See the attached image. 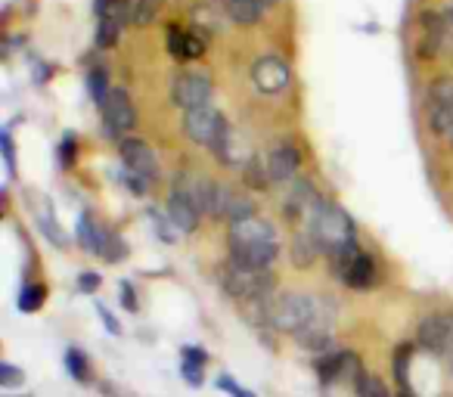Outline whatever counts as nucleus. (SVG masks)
I'll return each mask as SVG.
<instances>
[{"instance_id": "obj_42", "label": "nucleus", "mask_w": 453, "mask_h": 397, "mask_svg": "<svg viewBox=\"0 0 453 397\" xmlns=\"http://www.w3.org/2000/svg\"><path fill=\"white\" fill-rule=\"evenodd\" d=\"M447 366H450V372H453V341H450V347H447Z\"/></svg>"}, {"instance_id": "obj_8", "label": "nucleus", "mask_w": 453, "mask_h": 397, "mask_svg": "<svg viewBox=\"0 0 453 397\" xmlns=\"http://www.w3.org/2000/svg\"><path fill=\"white\" fill-rule=\"evenodd\" d=\"M208 215L211 218H224V221L236 224V221H246V218H255V202L249 195L236 193L234 187H226V183H214L211 187V202H208Z\"/></svg>"}, {"instance_id": "obj_39", "label": "nucleus", "mask_w": 453, "mask_h": 397, "mask_svg": "<svg viewBox=\"0 0 453 397\" xmlns=\"http://www.w3.org/2000/svg\"><path fill=\"white\" fill-rule=\"evenodd\" d=\"M96 310H100V317H103V323H106V329H109V332H112V335H119V332H121V326H119V323H115V317L109 314V310L103 308V304H96Z\"/></svg>"}, {"instance_id": "obj_6", "label": "nucleus", "mask_w": 453, "mask_h": 397, "mask_svg": "<svg viewBox=\"0 0 453 397\" xmlns=\"http://www.w3.org/2000/svg\"><path fill=\"white\" fill-rule=\"evenodd\" d=\"M226 127H230V125L224 121V115H220L218 109H211V106L189 109V112L183 115V134H187L196 146H208V149H214V146H218V140L224 137Z\"/></svg>"}, {"instance_id": "obj_12", "label": "nucleus", "mask_w": 453, "mask_h": 397, "mask_svg": "<svg viewBox=\"0 0 453 397\" xmlns=\"http://www.w3.org/2000/svg\"><path fill=\"white\" fill-rule=\"evenodd\" d=\"M289 78H292L289 65H286V59L277 57V53H267V57L255 59L252 81H255V88H258L261 94H280V90L289 84Z\"/></svg>"}, {"instance_id": "obj_2", "label": "nucleus", "mask_w": 453, "mask_h": 397, "mask_svg": "<svg viewBox=\"0 0 453 397\" xmlns=\"http://www.w3.org/2000/svg\"><path fill=\"white\" fill-rule=\"evenodd\" d=\"M220 286L226 289V295L240 298V302H267V295L273 292L277 279L267 267L246 264L240 258H230L218 267Z\"/></svg>"}, {"instance_id": "obj_34", "label": "nucleus", "mask_w": 453, "mask_h": 397, "mask_svg": "<svg viewBox=\"0 0 453 397\" xmlns=\"http://www.w3.org/2000/svg\"><path fill=\"white\" fill-rule=\"evenodd\" d=\"M0 146H4V162H7V174H13V171H16V146H13V137H10V131L0 134Z\"/></svg>"}, {"instance_id": "obj_24", "label": "nucleus", "mask_w": 453, "mask_h": 397, "mask_svg": "<svg viewBox=\"0 0 453 397\" xmlns=\"http://www.w3.org/2000/svg\"><path fill=\"white\" fill-rule=\"evenodd\" d=\"M351 363V354L345 351H326V357L317 363V372H320L323 382H333V378H339L342 372H345V366Z\"/></svg>"}, {"instance_id": "obj_43", "label": "nucleus", "mask_w": 453, "mask_h": 397, "mask_svg": "<svg viewBox=\"0 0 453 397\" xmlns=\"http://www.w3.org/2000/svg\"><path fill=\"white\" fill-rule=\"evenodd\" d=\"M258 4H261V7H265V10H267V7H277L280 0H258Z\"/></svg>"}, {"instance_id": "obj_40", "label": "nucleus", "mask_w": 453, "mask_h": 397, "mask_svg": "<svg viewBox=\"0 0 453 397\" xmlns=\"http://www.w3.org/2000/svg\"><path fill=\"white\" fill-rule=\"evenodd\" d=\"M115 4H119V0H94V10H96V16H106L109 10L115 7Z\"/></svg>"}, {"instance_id": "obj_38", "label": "nucleus", "mask_w": 453, "mask_h": 397, "mask_svg": "<svg viewBox=\"0 0 453 397\" xmlns=\"http://www.w3.org/2000/svg\"><path fill=\"white\" fill-rule=\"evenodd\" d=\"M96 286H100V273H81V279H78V289L81 292H94Z\"/></svg>"}, {"instance_id": "obj_31", "label": "nucleus", "mask_w": 453, "mask_h": 397, "mask_svg": "<svg viewBox=\"0 0 453 397\" xmlns=\"http://www.w3.org/2000/svg\"><path fill=\"white\" fill-rule=\"evenodd\" d=\"M65 366H69V372L78 378V382H88L90 378V363L78 347H69V354H65Z\"/></svg>"}, {"instance_id": "obj_27", "label": "nucleus", "mask_w": 453, "mask_h": 397, "mask_svg": "<svg viewBox=\"0 0 453 397\" xmlns=\"http://www.w3.org/2000/svg\"><path fill=\"white\" fill-rule=\"evenodd\" d=\"M246 183H249L252 189H267V187H271L267 162H261V158H252V162L246 164Z\"/></svg>"}, {"instance_id": "obj_35", "label": "nucleus", "mask_w": 453, "mask_h": 397, "mask_svg": "<svg viewBox=\"0 0 453 397\" xmlns=\"http://www.w3.org/2000/svg\"><path fill=\"white\" fill-rule=\"evenodd\" d=\"M183 378H187V385H202V363L183 360Z\"/></svg>"}, {"instance_id": "obj_33", "label": "nucleus", "mask_w": 453, "mask_h": 397, "mask_svg": "<svg viewBox=\"0 0 453 397\" xmlns=\"http://www.w3.org/2000/svg\"><path fill=\"white\" fill-rule=\"evenodd\" d=\"M22 370L19 366H13V363H0V385L4 388H13V385H19L22 382Z\"/></svg>"}, {"instance_id": "obj_36", "label": "nucleus", "mask_w": 453, "mask_h": 397, "mask_svg": "<svg viewBox=\"0 0 453 397\" xmlns=\"http://www.w3.org/2000/svg\"><path fill=\"white\" fill-rule=\"evenodd\" d=\"M119 295H121V304H125V308L134 314V310H137V298H134V286H131V283H121V286H119Z\"/></svg>"}, {"instance_id": "obj_30", "label": "nucleus", "mask_w": 453, "mask_h": 397, "mask_svg": "<svg viewBox=\"0 0 453 397\" xmlns=\"http://www.w3.org/2000/svg\"><path fill=\"white\" fill-rule=\"evenodd\" d=\"M410 345H401L395 351V378H397V385H401V388H410Z\"/></svg>"}, {"instance_id": "obj_18", "label": "nucleus", "mask_w": 453, "mask_h": 397, "mask_svg": "<svg viewBox=\"0 0 453 397\" xmlns=\"http://www.w3.org/2000/svg\"><path fill=\"white\" fill-rule=\"evenodd\" d=\"M121 28H125V0H119L106 16H100V28H96V44L112 47L119 44Z\"/></svg>"}, {"instance_id": "obj_14", "label": "nucleus", "mask_w": 453, "mask_h": 397, "mask_svg": "<svg viewBox=\"0 0 453 397\" xmlns=\"http://www.w3.org/2000/svg\"><path fill=\"white\" fill-rule=\"evenodd\" d=\"M199 215L202 209L196 205V199L187 193V189L174 187L168 195V224L174 230H180V233H193L196 227H199Z\"/></svg>"}, {"instance_id": "obj_16", "label": "nucleus", "mask_w": 453, "mask_h": 397, "mask_svg": "<svg viewBox=\"0 0 453 397\" xmlns=\"http://www.w3.org/2000/svg\"><path fill=\"white\" fill-rule=\"evenodd\" d=\"M453 341V320L444 314H432L419 323V345L428 354H447Z\"/></svg>"}, {"instance_id": "obj_28", "label": "nucleus", "mask_w": 453, "mask_h": 397, "mask_svg": "<svg viewBox=\"0 0 453 397\" xmlns=\"http://www.w3.org/2000/svg\"><path fill=\"white\" fill-rule=\"evenodd\" d=\"M158 10H162V0H137V7H134V26L146 28L158 16Z\"/></svg>"}, {"instance_id": "obj_5", "label": "nucleus", "mask_w": 453, "mask_h": 397, "mask_svg": "<svg viewBox=\"0 0 453 397\" xmlns=\"http://www.w3.org/2000/svg\"><path fill=\"white\" fill-rule=\"evenodd\" d=\"M333 326H335V304L326 295H314V314H311L308 326L296 335V341L308 351H326L333 341Z\"/></svg>"}, {"instance_id": "obj_23", "label": "nucleus", "mask_w": 453, "mask_h": 397, "mask_svg": "<svg viewBox=\"0 0 453 397\" xmlns=\"http://www.w3.org/2000/svg\"><path fill=\"white\" fill-rule=\"evenodd\" d=\"M226 16L236 26H255L265 16V7H261L258 0H226Z\"/></svg>"}, {"instance_id": "obj_25", "label": "nucleus", "mask_w": 453, "mask_h": 397, "mask_svg": "<svg viewBox=\"0 0 453 397\" xmlns=\"http://www.w3.org/2000/svg\"><path fill=\"white\" fill-rule=\"evenodd\" d=\"M38 224H41V230H44L47 240H53V246H65V233L59 230L57 215H53L50 205H41L38 209Z\"/></svg>"}, {"instance_id": "obj_17", "label": "nucleus", "mask_w": 453, "mask_h": 397, "mask_svg": "<svg viewBox=\"0 0 453 397\" xmlns=\"http://www.w3.org/2000/svg\"><path fill=\"white\" fill-rule=\"evenodd\" d=\"M214 156L220 158L224 164H242L246 168L249 162H252V143H249V137L240 131V127H226L224 137L218 140V146H214Z\"/></svg>"}, {"instance_id": "obj_9", "label": "nucleus", "mask_w": 453, "mask_h": 397, "mask_svg": "<svg viewBox=\"0 0 453 397\" xmlns=\"http://www.w3.org/2000/svg\"><path fill=\"white\" fill-rule=\"evenodd\" d=\"M211 90H214V84L205 72H183V75H177L174 84H171V103L180 106L183 112H189V109L208 106Z\"/></svg>"}, {"instance_id": "obj_21", "label": "nucleus", "mask_w": 453, "mask_h": 397, "mask_svg": "<svg viewBox=\"0 0 453 397\" xmlns=\"http://www.w3.org/2000/svg\"><path fill=\"white\" fill-rule=\"evenodd\" d=\"M168 53L177 59H196L202 57V41L183 28H168Z\"/></svg>"}, {"instance_id": "obj_19", "label": "nucleus", "mask_w": 453, "mask_h": 397, "mask_svg": "<svg viewBox=\"0 0 453 397\" xmlns=\"http://www.w3.org/2000/svg\"><path fill=\"white\" fill-rule=\"evenodd\" d=\"M109 230L103 227V224H96L94 218L84 211L81 215V221H78V240H81V246L88 248L90 255H103V248H106V242H109Z\"/></svg>"}, {"instance_id": "obj_3", "label": "nucleus", "mask_w": 453, "mask_h": 397, "mask_svg": "<svg viewBox=\"0 0 453 397\" xmlns=\"http://www.w3.org/2000/svg\"><path fill=\"white\" fill-rule=\"evenodd\" d=\"M311 314H314V295H302V292H283L273 302H265V320L277 332L298 335L308 326Z\"/></svg>"}, {"instance_id": "obj_7", "label": "nucleus", "mask_w": 453, "mask_h": 397, "mask_svg": "<svg viewBox=\"0 0 453 397\" xmlns=\"http://www.w3.org/2000/svg\"><path fill=\"white\" fill-rule=\"evenodd\" d=\"M428 125L438 137H447L453 146V78H438L428 88Z\"/></svg>"}, {"instance_id": "obj_1", "label": "nucleus", "mask_w": 453, "mask_h": 397, "mask_svg": "<svg viewBox=\"0 0 453 397\" xmlns=\"http://www.w3.org/2000/svg\"><path fill=\"white\" fill-rule=\"evenodd\" d=\"M308 230L317 240V246H320L326 255L339 252L342 246H351L354 233H357L351 215H348L345 209H339L335 202H329V199H317V202L311 205Z\"/></svg>"}, {"instance_id": "obj_13", "label": "nucleus", "mask_w": 453, "mask_h": 397, "mask_svg": "<svg viewBox=\"0 0 453 397\" xmlns=\"http://www.w3.org/2000/svg\"><path fill=\"white\" fill-rule=\"evenodd\" d=\"M447 38V16L426 10L419 16V41H416V57L419 59H434L444 47Z\"/></svg>"}, {"instance_id": "obj_11", "label": "nucleus", "mask_w": 453, "mask_h": 397, "mask_svg": "<svg viewBox=\"0 0 453 397\" xmlns=\"http://www.w3.org/2000/svg\"><path fill=\"white\" fill-rule=\"evenodd\" d=\"M230 252H240V248H252V246H277V230L273 224H267L265 218H246V221L230 224Z\"/></svg>"}, {"instance_id": "obj_41", "label": "nucleus", "mask_w": 453, "mask_h": 397, "mask_svg": "<svg viewBox=\"0 0 453 397\" xmlns=\"http://www.w3.org/2000/svg\"><path fill=\"white\" fill-rule=\"evenodd\" d=\"M72 152H75V143H72V140H65V143H63V164H65V168L72 164Z\"/></svg>"}, {"instance_id": "obj_44", "label": "nucleus", "mask_w": 453, "mask_h": 397, "mask_svg": "<svg viewBox=\"0 0 453 397\" xmlns=\"http://www.w3.org/2000/svg\"><path fill=\"white\" fill-rule=\"evenodd\" d=\"M22 397H28V394H22Z\"/></svg>"}, {"instance_id": "obj_15", "label": "nucleus", "mask_w": 453, "mask_h": 397, "mask_svg": "<svg viewBox=\"0 0 453 397\" xmlns=\"http://www.w3.org/2000/svg\"><path fill=\"white\" fill-rule=\"evenodd\" d=\"M267 174H271V183H289L292 177L298 174V164H302V152L292 140H283L277 143L271 152H267Z\"/></svg>"}, {"instance_id": "obj_10", "label": "nucleus", "mask_w": 453, "mask_h": 397, "mask_svg": "<svg viewBox=\"0 0 453 397\" xmlns=\"http://www.w3.org/2000/svg\"><path fill=\"white\" fill-rule=\"evenodd\" d=\"M100 112H103V127H106L109 137L125 140V134L137 125V109H134L131 96H127L121 88L109 90V96L103 100Z\"/></svg>"}, {"instance_id": "obj_32", "label": "nucleus", "mask_w": 453, "mask_h": 397, "mask_svg": "<svg viewBox=\"0 0 453 397\" xmlns=\"http://www.w3.org/2000/svg\"><path fill=\"white\" fill-rule=\"evenodd\" d=\"M88 88H90V96L96 100V106H103V100H106L109 90H112V88L106 84V72H103V69H94V72H90V75H88Z\"/></svg>"}, {"instance_id": "obj_4", "label": "nucleus", "mask_w": 453, "mask_h": 397, "mask_svg": "<svg viewBox=\"0 0 453 397\" xmlns=\"http://www.w3.org/2000/svg\"><path fill=\"white\" fill-rule=\"evenodd\" d=\"M121 152V162L125 168L131 171V183L137 189H143V183H156L162 177V164H158V156L146 140L137 137H125L119 146Z\"/></svg>"}, {"instance_id": "obj_29", "label": "nucleus", "mask_w": 453, "mask_h": 397, "mask_svg": "<svg viewBox=\"0 0 453 397\" xmlns=\"http://www.w3.org/2000/svg\"><path fill=\"white\" fill-rule=\"evenodd\" d=\"M44 295H47V289L41 283L26 286V289H22V295H19V310H26V314H35V310L44 304Z\"/></svg>"}, {"instance_id": "obj_26", "label": "nucleus", "mask_w": 453, "mask_h": 397, "mask_svg": "<svg viewBox=\"0 0 453 397\" xmlns=\"http://www.w3.org/2000/svg\"><path fill=\"white\" fill-rule=\"evenodd\" d=\"M354 391H357V397H388V388L382 385V378H376L372 372H357Z\"/></svg>"}, {"instance_id": "obj_37", "label": "nucleus", "mask_w": 453, "mask_h": 397, "mask_svg": "<svg viewBox=\"0 0 453 397\" xmlns=\"http://www.w3.org/2000/svg\"><path fill=\"white\" fill-rule=\"evenodd\" d=\"M183 360H189V363H202V366H205L208 354L202 351V347H193V345H187V347H183Z\"/></svg>"}, {"instance_id": "obj_22", "label": "nucleus", "mask_w": 453, "mask_h": 397, "mask_svg": "<svg viewBox=\"0 0 453 397\" xmlns=\"http://www.w3.org/2000/svg\"><path fill=\"white\" fill-rule=\"evenodd\" d=\"M320 252H323V248L317 246V240L311 236V230L296 233V240H292V264H296V267H311Z\"/></svg>"}, {"instance_id": "obj_20", "label": "nucleus", "mask_w": 453, "mask_h": 397, "mask_svg": "<svg viewBox=\"0 0 453 397\" xmlns=\"http://www.w3.org/2000/svg\"><path fill=\"white\" fill-rule=\"evenodd\" d=\"M372 279H376V264H372L370 255L357 252V255H354L351 264H348L345 286H351V289H370Z\"/></svg>"}]
</instances>
